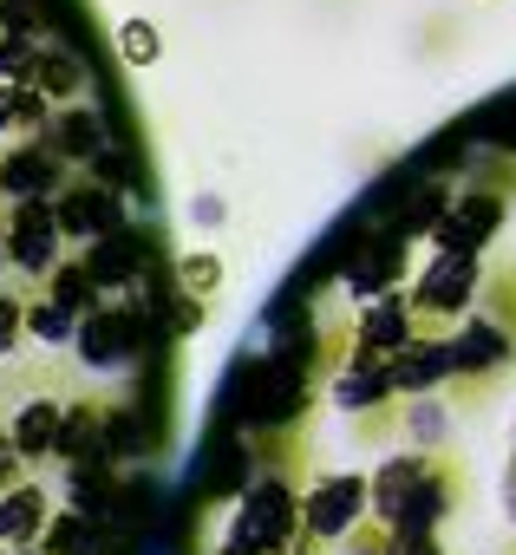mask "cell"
I'll return each mask as SVG.
<instances>
[{"instance_id": "cell-1", "label": "cell", "mask_w": 516, "mask_h": 555, "mask_svg": "<svg viewBox=\"0 0 516 555\" xmlns=\"http://www.w3.org/2000/svg\"><path fill=\"white\" fill-rule=\"evenodd\" d=\"M457 490H464L457 464L438 457L431 444H412L405 457H386L373 470V516L405 535H438L444 516L457 509Z\"/></svg>"}, {"instance_id": "cell-2", "label": "cell", "mask_w": 516, "mask_h": 555, "mask_svg": "<svg viewBox=\"0 0 516 555\" xmlns=\"http://www.w3.org/2000/svg\"><path fill=\"white\" fill-rule=\"evenodd\" d=\"M308 535V516H301V496L282 483V477H255L229 516V542L248 548V555H295V542Z\"/></svg>"}, {"instance_id": "cell-3", "label": "cell", "mask_w": 516, "mask_h": 555, "mask_svg": "<svg viewBox=\"0 0 516 555\" xmlns=\"http://www.w3.org/2000/svg\"><path fill=\"white\" fill-rule=\"evenodd\" d=\"M60 242H66V222H60V203L53 196L8 203V268L21 274L27 288H40L47 274L60 268Z\"/></svg>"}, {"instance_id": "cell-4", "label": "cell", "mask_w": 516, "mask_h": 555, "mask_svg": "<svg viewBox=\"0 0 516 555\" xmlns=\"http://www.w3.org/2000/svg\"><path fill=\"white\" fill-rule=\"evenodd\" d=\"M483 282L490 274H483L477 248H438L412 282V308H418V321H457L483 295Z\"/></svg>"}, {"instance_id": "cell-5", "label": "cell", "mask_w": 516, "mask_h": 555, "mask_svg": "<svg viewBox=\"0 0 516 555\" xmlns=\"http://www.w3.org/2000/svg\"><path fill=\"white\" fill-rule=\"evenodd\" d=\"M79 360L92 366V373H125V366H138V353H144V308L125 295V301H99L86 321H79Z\"/></svg>"}, {"instance_id": "cell-6", "label": "cell", "mask_w": 516, "mask_h": 555, "mask_svg": "<svg viewBox=\"0 0 516 555\" xmlns=\"http://www.w3.org/2000/svg\"><path fill=\"white\" fill-rule=\"evenodd\" d=\"M242 399H248V418H255V425H295V418L308 412V399H314L308 360H301V353H269L262 366H248Z\"/></svg>"}, {"instance_id": "cell-7", "label": "cell", "mask_w": 516, "mask_h": 555, "mask_svg": "<svg viewBox=\"0 0 516 555\" xmlns=\"http://www.w3.org/2000/svg\"><path fill=\"white\" fill-rule=\"evenodd\" d=\"M366 509H373V477H360V470H334L301 496V516H308L314 542H347L366 522Z\"/></svg>"}, {"instance_id": "cell-8", "label": "cell", "mask_w": 516, "mask_h": 555, "mask_svg": "<svg viewBox=\"0 0 516 555\" xmlns=\"http://www.w3.org/2000/svg\"><path fill=\"white\" fill-rule=\"evenodd\" d=\"M66 183H73V164L47 138H34V131L0 151V203H27V196H53L60 203Z\"/></svg>"}, {"instance_id": "cell-9", "label": "cell", "mask_w": 516, "mask_h": 555, "mask_svg": "<svg viewBox=\"0 0 516 555\" xmlns=\"http://www.w3.org/2000/svg\"><path fill=\"white\" fill-rule=\"evenodd\" d=\"M451 360H457V379L464 386H496L509 366H516V334L496 321V314H470L464 327H457V340H451Z\"/></svg>"}, {"instance_id": "cell-10", "label": "cell", "mask_w": 516, "mask_h": 555, "mask_svg": "<svg viewBox=\"0 0 516 555\" xmlns=\"http://www.w3.org/2000/svg\"><path fill=\"white\" fill-rule=\"evenodd\" d=\"M60 222H66V242H99V235H112L118 222H125V203H118V183H105L99 170H86V177H73L66 190H60Z\"/></svg>"}, {"instance_id": "cell-11", "label": "cell", "mask_w": 516, "mask_h": 555, "mask_svg": "<svg viewBox=\"0 0 516 555\" xmlns=\"http://www.w3.org/2000/svg\"><path fill=\"white\" fill-rule=\"evenodd\" d=\"M73 170H92L105 151H112V125H105V112L92 105V99H73V105H53V118H47V131H40Z\"/></svg>"}, {"instance_id": "cell-12", "label": "cell", "mask_w": 516, "mask_h": 555, "mask_svg": "<svg viewBox=\"0 0 516 555\" xmlns=\"http://www.w3.org/2000/svg\"><path fill=\"white\" fill-rule=\"evenodd\" d=\"M418 340V308H412V295H373L366 308H360V327H353V347L360 353H379V360H392L399 347H412Z\"/></svg>"}, {"instance_id": "cell-13", "label": "cell", "mask_w": 516, "mask_h": 555, "mask_svg": "<svg viewBox=\"0 0 516 555\" xmlns=\"http://www.w3.org/2000/svg\"><path fill=\"white\" fill-rule=\"evenodd\" d=\"M496 222H503V196L496 190H464V196H451V209L431 229V242L438 248H483L496 235Z\"/></svg>"}, {"instance_id": "cell-14", "label": "cell", "mask_w": 516, "mask_h": 555, "mask_svg": "<svg viewBox=\"0 0 516 555\" xmlns=\"http://www.w3.org/2000/svg\"><path fill=\"white\" fill-rule=\"evenodd\" d=\"M386 366H392L399 399H412V392H438V386H451V379H457L451 340H412V347H399Z\"/></svg>"}, {"instance_id": "cell-15", "label": "cell", "mask_w": 516, "mask_h": 555, "mask_svg": "<svg viewBox=\"0 0 516 555\" xmlns=\"http://www.w3.org/2000/svg\"><path fill=\"white\" fill-rule=\"evenodd\" d=\"M60 425H66V399H53V392L21 399L14 418H8V431L21 438L27 464H53V457H60Z\"/></svg>"}, {"instance_id": "cell-16", "label": "cell", "mask_w": 516, "mask_h": 555, "mask_svg": "<svg viewBox=\"0 0 516 555\" xmlns=\"http://www.w3.org/2000/svg\"><path fill=\"white\" fill-rule=\"evenodd\" d=\"M47 522H53V496H47V483H14V490H0V542L8 548H34L40 535H47Z\"/></svg>"}, {"instance_id": "cell-17", "label": "cell", "mask_w": 516, "mask_h": 555, "mask_svg": "<svg viewBox=\"0 0 516 555\" xmlns=\"http://www.w3.org/2000/svg\"><path fill=\"white\" fill-rule=\"evenodd\" d=\"M399 268H405V235L366 242V248H353V261H347V288H353L360 301H373V295H386V288L399 282Z\"/></svg>"}, {"instance_id": "cell-18", "label": "cell", "mask_w": 516, "mask_h": 555, "mask_svg": "<svg viewBox=\"0 0 516 555\" xmlns=\"http://www.w3.org/2000/svg\"><path fill=\"white\" fill-rule=\"evenodd\" d=\"M34 86L53 99V105H73V99H86L92 92V73H86V60L73 53V47H40V66H34Z\"/></svg>"}, {"instance_id": "cell-19", "label": "cell", "mask_w": 516, "mask_h": 555, "mask_svg": "<svg viewBox=\"0 0 516 555\" xmlns=\"http://www.w3.org/2000/svg\"><path fill=\"white\" fill-rule=\"evenodd\" d=\"M79 308L73 301H60V295H47V288H34V301H27V340H40L47 353H60V347H73L79 340Z\"/></svg>"}, {"instance_id": "cell-20", "label": "cell", "mask_w": 516, "mask_h": 555, "mask_svg": "<svg viewBox=\"0 0 516 555\" xmlns=\"http://www.w3.org/2000/svg\"><path fill=\"white\" fill-rule=\"evenodd\" d=\"M86 268L99 274V288H105V295H118V288L131 295V282H138V242L112 229V235L86 242Z\"/></svg>"}, {"instance_id": "cell-21", "label": "cell", "mask_w": 516, "mask_h": 555, "mask_svg": "<svg viewBox=\"0 0 516 555\" xmlns=\"http://www.w3.org/2000/svg\"><path fill=\"white\" fill-rule=\"evenodd\" d=\"M347 555H444V548H438V535H405V529H386L373 516L347 535Z\"/></svg>"}, {"instance_id": "cell-22", "label": "cell", "mask_w": 516, "mask_h": 555, "mask_svg": "<svg viewBox=\"0 0 516 555\" xmlns=\"http://www.w3.org/2000/svg\"><path fill=\"white\" fill-rule=\"evenodd\" d=\"M92 542H99V516H86V509H53V522H47V535H40V548L47 555H92Z\"/></svg>"}, {"instance_id": "cell-23", "label": "cell", "mask_w": 516, "mask_h": 555, "mask_svg": "<svg viewBox=\"0 0 516 555\" xmlns=\"http://www.w3.org/2000/svg\"><path fill=\"white\" fill-rule=\"evenodd\" d=\"M399 431H405V444H444V431H451V412H444V399H431V392H412V405L399 412Z\"/></svg>"}, {"instance_id": "cell-24", "label": "cell", "mask_w": 516, "mask_h": 555, "mask_svg": "<svg viewBox=\"0 0 516 555\" xmlns=\"http://www.w3.org/2000/svg\"><path fill=\"white\" fill-rule=\"evenodd\" d=\"M27 301H34V288L21 282H0V366H8L21 347H27Z\"/></svg>"}, {"instance_id": "cell-25", "label": "cell", "mask_w": 516, "mask_h": 555, "mask_svg": "<svg viewBox=\"0 0 516 555\" xmlns=\"http://www.w3.org/2000/svg\"><path fill=\"white\" fill-rule=\"evenodd\" d=\"M483 314H496L516 334V268H496L490 282H483Z\"/></svg>"}, {"instance_id": "cell-26", "label": "cell", "mask_w": 516, "mask_h": 555, "mask_svg": "<svg viewBox=\"0 0 516 555\" xmlns=\"http://www.w3.org/2000/svg\"><path fill=\"white\" fill-rule=\"evenodd\" d=\"M27 451H21V438L8 431V425H0V490H14V483H27Z\"/></svg>"}, {"instance_id": "cell-27", "label": "cell", "mask_w": 516, "mask_h": 555, "mask_svg": "<svg viewBox=\"0 0 516 555\" xmlns=\"http://www.w3.org/2000/svg\"><path fill=\"white\" fill-rule=\"evenodd\" d=\"M118 47H125V60H131V66H151V60H157V34H151L144 21H125Z\"/></svg>"}, {"instance_id": "cell-28", "label": "cell", "mask_w": 516, "mask_h": 555, "mask_svg": "<svg viewBox=\"0 0 516 555\" xmlns=\"http://www.w3.org/2000/svg\"><path fill=\"white\" fill-rule=\"evenodd\" d=\"M0 27H8V34H34V40H47V34H40V14H34V0H0Z\"/></svg>"}, {"instance_id": "cell-29", "label": "cell", "mask_w": 516, "mask_h": 555, "mask_svg": "<svg viewBox=\"0 0 516 555\" xmlns=\"http://www.w3.org/2000/svg\"><path fill=\"white\" fill-rule=\"evenodd\" d=\"M216 282H222V268H216L209 255H190V261H183V288H190V295H209Z\"/></svg>"}, {"instance_id": "cell-30", "label": "cell", "mask_w": 516, "mask_h": 555, "mask_svg": "<svg viewBox=\"0 0 516 555\" xmlns=\"http://www.w3.org/2000/svg\"><path fill=\"white\" fill-rule=\"evenodd\" d=\"M503 509H509V522H516V464H509V477H503Z\"/></svg>"}, {"instance_id": "cell-31", "label": "cell", "mask_w": 516, "mask_h": 555, "mask_svg": "<svg viewBox=\"0 0 516 555\" xmlns=\"http://www.w3.org/2000/svg\"><path fill=\"white\" fill-rule=\"evenodd\" d=\"M0 268H8V203H0Z\"/></svg>"}, {"instance_id": "cell-32", "label": "cell", "mask_w": 516, "mask_h": 555, "mask_svg": "<svg viewBox=\"0 0 516 555\" xmlns=\"http://www.w3.org/2000/svg\"><path fill=\"white\" fill-rule=\"evenodd\" d=\"M8 555H47V548H40V542H34V548H8Z\"/></svg>"}, {"instance_id": "cell-33", "label": "cell", "mask_w": 516, "mask_h": 555, "mask_svg": "<svg viewBox=\"0 0 516 555\" xmlns=\"http://www.w3.org/2000/svg\"><path fill=\"white\" fill-rule=\"evenodd\" d=\"M222 555H248V548H235V542H229V548H222Z\"/></svg>"}, {"instance_id": "cell-34", "label": "cell", "mask_w": 516, "mask_h": 555, "mask_svg": "<svg viewBox=\"0 0 516 555\" xmlns=\"http://www.w3.org/2000/svg\"><path fill=\"white\" fill-rule=\"evenodd\" d=\"M0 40H8V27H0Z\"/></svg>"}, {"instance_id": "cell-35", "label": "cell", "mask_w": 516, "mask_h": 555, "mask_svg": "<svg viewBox=\"0 0 516 555\" xmlns=\"http://www.w3.org/2000/svg\"><path fill=\"white\" fill-rule=\"evenodd\" d=\"M295 555H308V548H295Z\"/></svg>"}, {"instance_id": "cell-36", "label": "cell", "mask_w": 516, "mask_h": 555, "mask_svg": "<svg viewBox=\"0 0 516 555\" xmlns=\"http://www.w3.org/2000/svg\"><path fill=\"white\" fill-rule=\"evenodd\" d=\"M509 555H516V548H509Z\"/></svg>"}]
</instances>
